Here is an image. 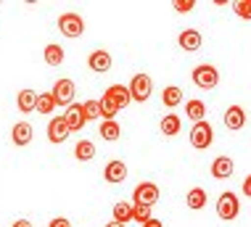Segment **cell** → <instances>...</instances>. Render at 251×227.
<instances>
[{
  "mask_svg": "<svg viewBox=\"0 0 251 227\" xmlns=\"http://www.w3.org/2000/svg\"><path fill=\"white\" fill-rule=\"evenodd\" d=\"M48 227H72V222H69L66 217H56V219H50Z\"/></svg>",
  "mask_w": 251,
  "mask_h": 227,
  "instance_id": "32",
  "label": "cell"
},
{
  "mask_svg": "<svg viewBox=\"0 0 251 227\" xmlns=\"http://www.w3.org/2000/svg\"><path fill=\"white\" fill-rule=\"evenodd\" d=\"M82 111H85V119H100V101H85L82 103Z\"/></svg>",
  "mask_w": 251,
  "mask_h": 227,
  "instance_id": "29",
  "label": "cell"
},
{
  "mask_svg": "<svg viewBox=\"0 0 251 227\" xmlns=\"http://www.w3.org/2000/svg\"><path fill=\"white\" fill-rule=\"evenodd\" d=\"M151 209H153V206L132 203V219H135V222H140V225H146L148 219H153V217H151Z\"/></svg>",
  "mask_w": 251,
  "mask_h": 227,
  "instance_id": "26",
  "label": "cell"
},
{
  "mask_svg": "<svg viewBox=\"0 0 251 227\" xmlns=\"http://www.w3.org/2000/svg\"><path fill=\"white\" fill-rule=\"evenodd\" d=\"M217 214H220V219H225V222H230V219H235L241 214V201L235 193H222L220 198H217Z\"/></svg>",
  "mask_w": 251,
  "mask_h": 227,
  "instance_id": "4",
  "label": "cell"
},
{
  "mask_svg": "<svg viewBox=\"0 0 251 227\" xmlns=\"http://www.w3.org/2000/svg\"><path fill=\"white\" fill-rule=\"evenodd\" d=\"M206 206V190L203 188H193V190H188V209H193V211H199Z\"/></svg>",
  "mask_w": 251,
  "mask_h": 227,
  "instance_id": "25",
  "label": "cell"
},
{
  "mask_svg": "<svg viewBox=\"0 0 251 227\" xmlns=\"http://www.w3.org/2000/svg\"><path fill=\"white\" fill-rule=\"evenodd\" d=\"M96 153H98L96 143L87 140V137H82V140L74 146V159H77V161H93V159H96Z\"/></svg>",
  "mask_w": 251,
  "mask_h": 227,
  "instance_id": "18",
  "label": "cell"
},
{
  "mask_svg": "<svg viewBox=\"0 0 251 227\" xmlns=\"http://www.w3.org/2000/svg\"><path fill=\"white\" fill-rule=\"evenodd\" d=\"M127 87H130V95H132L135 103H146L153 93V79L148 77V74H135Z\"/></svg>",
  "mask_w": 251,
  "mask_h": 227,
  "instance_id": "3",
  "label": "cell"
},
{
  "mask_svg": "<svg viewBox=\"0 0 251 227\" xmlns=\"http://www.w3.org/2000/svg\"><path fill=\"white\" fill-rule=\"evenodd\" d=\"M11 227H32V222H29V219H16Z\"/></svg>",
  "mask_w": 251,
  "mask_h": 227,
  "instance_id": "34",
  "label": "cell"
},
{
  "mask_svg": "<svg viewBox=\"0 0 251 227\" xmlns=\"http://www.w3.org/2000/svg\"><path fill=\"white\" fill-rule=\"evenodd\" d=\"M180 127H182V122H180V116H175V114H167L164 119H161V132L167 137H175L180 132Z\"/></svg>",
  "mask_w": 251,
  "mask_h": 227,
  "instance_id": "24",
  "label": "cell"
},
{
  "mask_svg": "<svg viewBox=\"0 0 251 227\" xmlns=\"http://www.w3.org/2000/svg\"><path fill=\"white\" fill-rule=\"evenodd\" d=\"M74 93H77V87H74V79H69V77L56 79V85H53V90H50L56 106H66V108L74 103Z\"/></svg>",
  "mask_w": 251,
  "mask_h": 227,
  "instance_id": "2",
  "label": "cell"
},
{
  "mask_svg": "<svg viewBox=\"0 0 251 227\" xmlns=\"http://www.w3.org/2000/svg\"><path fill=\"white\" fill-rule=\"evenodd\" d=\"M117 114H119V108L103 95V98H100V119H103V122H111Z\"/></svg>",
  "mask_w": 251,
  "mask_h": 227,
  "instance_id": "28",
  "label": "cell"
},
{
  "mask_svg": "<svg viewBox=\"0 0 251 227\" xmlns=\"http://www.w3.org/2000/svg\"><path fill=\"white\" fill-rule=\"evenodd\" d=\"M53 108H58L56 101H53V95H50V93H40V95H37V111H40V114H50Z\"/></svg>",
  "mask_w": 251,
  "mask_h": 227,
  "instance_id": "27",
  "label": "cell"
},
{
  "mask_svg": "<svg viewBox=\"0 0 251 227\" xmlns=\"http://www.w3.org/2000/svg\"><path fill=\"white\" fill-rule=\"evenodd\" d=\"M233 169H235V164L230 156H217L212 161V177L214 180H227V177H233Z\"/></svg>",
  "mask_w": 251,
  "mask_h": 227,
  "instance_id": "13",
  "label": "cell"
},
{
  "mask_svg": "<svg viewBox=\"0 0 251 227\" xmlns=\"http://www.w3.org/2000/svg\"><path fill=\"white\" fill-rule=\"evenodd\" d=\"M182 98H185V95H182V90H180V87H175V85L164 87V93H161V101H164V106H167V108L180 106Z\"/></svg>",
  "mask_w": 251,
  "mask_h": 227,
  "instance_id": "23",
  "label": "cell"
},
{
  "mask_svg": "<svg viewBox=\"0 0 251 227\" xmlns=\"http://www.w3.org/2000/svg\"><path fill=\"white\" fill-rule=\"evenodd\" d=\"M32 137H35V129H32L29 122H16L11 129V140H13V146H29L32 143Z\"/></svg>",
  "mask_w": 251,
  "mask_h": 227,
  "instance_id": "11",
  "label": "cell"
},
{
  "mask_svg": "<svg viewBox=\"0 0 251 227\" xmlns=\"http://www.w3.org/2000/svg\"><path fill=\"white\" fill-rule=\"evenodd\" d=\"M193 8H196L193 0H175V11L177 13H191Z\"/></svg>",
  "mask_w": 251,
  "mask_h": 227,
  "instance_id": "31",
  "label": "cell"
},
{
  "mask_svg": "<svg viewBox=\"0 0 251 227\" xmlns=\"http://www.w3.org/2000/svg\"><path fill=\"white\" fill-rule=\"evenodd\" d=\"M212 140H214V129H212V125H209L206 119L199 122V125H193V129H191V146L196 151H206L209 146H212Z\"/></svg>",
  "mask_w": 251,
  "mask_h": 227,
  "instance_id": "5",
  "label": "cell"
},
{
  "mask_svg": "<svg viewBox=\"0 0 251 227\" xmlns=\"http://www.w3.org/2000/svg\"><path fill=\"white\" fill-rule=\"evenodd\" d=\"M58 29L64 37H79V34L85 32V22H82V16L79 13H61L58 16Z\"/></svg>",
  "mask_w": 251,
  "mask_h": 227,
  "instance_id": "6",
  "label": "cell"
},
{
  "mask_svg": "<svg viewBox=\"0 0 251 227\" xmlns=\"http://www.w3.org/2000/svg\"><path fill=\"white\" fill-rule=\"evenodd\" d=\"M37 95L40 93H35V90H22L16 95V106H19V111H24V114H29V111H37Z\"/></svg>",
  "mask_w": 251,
  "mask_h": 227,
  "instance_id": "17",
  "label": "cell"
},
{
  "mask_svg": "<svg viewBox=\"0 0 251 227\" xmlns=\"http://www.w3.org/2000/svg\"><path fill=\"white\" fill-rule=\"evenodd\" d=\"M127 175H130V172H127V164L122 161V159H111V161H108L106 167H103V180H106L108 185L125 182Z\"/></svg>",
  "mask_w": 251,
  "mask_h": 227,
  "instance_id": "9",
  "label": "cell"
},
{
  "mask_svg": "<svg viewBox=\"0 0 251 227\" xmlns=\"http://www.w3.org/2000/svg\"><path fill=\"white\" fill-rule=\"evenodd\" d=\"M222 122H225V127L227 129H243V125H246V111H243L241 106H230L227 111H225V116H222Z\"/></svg>",
  "mask_w": 251,
  "mask_h": 227,
  "instance_id": "16",
  "label": "cell"
},
{
  "mask_svg": "<svg viewBox=\"0 0 251 227\" xmlns=\"http://www.w3.org/2000/svg\"><path fill=\"white\" fill-rule=\"evenodd\" d=\"M243 193H246V196L251 198V175L246 177V180H243Z\"/></svg>",
  "mask_w": 251,
  "mask_h": 227,
  "instance_id": "33",
  "label": "cell"
},
{
  "mask_svg": "<svg viewBox=\"0 0 251 227\" xmlns=\"http://www.w3.org/2000/svg\"><path fill=\"white\" fill-rule=\"evenodd\" d=\"M193 82L196 87H201V90H214L217 85H220V72H217V66L212 64H199L193 69Z\"/></svg>",
  "mask_w": 251,
  "mask_h": 227,
  "instance_id": "1",
  "label": "cell"
},
{
  "mask_svg": "<svg viewBox=\"0 0 251 227\" xmlns=\"http://www.w3.org/2000/svg\"><path fill=\"white\" fill-rule=\"evenodd\" d=\"M103 95H106V98L114 103V106L119 108V111H122V108H127V106H130V101H132L130 87H125V85H111V87H108V90H106Z\"/></svg>",
  "mask_w": 251,
  "mask_h": 227,
  "instance_id": "10",
  "label": "cell"
},
{
  "mask_svg": "<svg viewBox=\"0 0 251 227\" xmlns=\"http://www.w3.org/2000/svg\"><path fill=\"white\" fill-rule=\"evenodd\" d=\"M43 58H45V64H48V66H61V64H64V58H66V53H64V48H61V45L50 43V45H45Z\"/></svg>",
  "mask_w": 251,
  "mask_h": 227,
  "instance_id": "19",
  "label": "cell"
},
{
  "mask_svg": "<svg viewBox=\"0 0 251 227\" xmlns=\"http://www.w3.org/2000/svg\"><path fill=\"white\" fill-rule=\"evenodd\" d=\"M64 119H66V125H69L72 132H77V129H82L85 127V111H82V103H72L69 108L64 111Z\"/></svg>",
  "mask_w": 251,
  "mask_h": 227,
  "instance_id": "12",
  "label": "cell"
},
{
  "mask_svg": "<svg viewBox=\"0 0 251 227\" xmlns=\"http://www.w3.org/2000/svg\"><path fill=\"white\" fill-rule=\"evenodd\" d=\"M69 135H72V129H69V125H66L64 116H53L50 125H48V140L53 143V146H61V143L69 140Z\"/></svg>",
  "mask_w": 251,
  "mask_h": 227,
  "instance_id": "8",
  "label": "cell"
},
{
  "mask_svg": "<svg viewBox=\"0 0 251 227\" xmlns=\"http://www.w3.org/2000/svg\"><path fill=\"white\" fill-rule=\"evenodd\" d=\"M143 227H164V225H161L159 219H148V222H146Z\"/></svg>",
  "mask_w": 251,
  "mask_h": 227,
  "instance_id": "35",
  "label": "cell"
},
{
  "mask_svg": "<svg viewBox=\"0 0 251 227\" xmlns=\"http://www.w3.org/2000/svg\"><path fill=\"white\" fill-rule=\"evenodd\" d=\"M100 137H103L106 143H114V140H119V135H122V127H119V122L117 119H111V122H100Z\"/></svg>",
  "mask_w": 251,
  "mask_h": 227,
  "instance_id": "22",
  "label": "cell"
},
{
  "mask_svg": "<svg viewBox=\"0 0 251 227\" xmlns=\"http://www.w3.org/2000/svg\"><path fill=\"white\" fill-rule=\"evenodd\" d=\"M159 185L156 182H138L132 190V201L135 203H143V206H153L159 201Z\"/></svg>",
  "mask_w": 251,
  "mask_h": 227,
  "instance_id": "7",
  "label": "cell"
},
{
  "mask_svg": "<svg viewBox=\"0 0 251 227\" xmlns=\"http://www.w3.org/2000/svg\"><path fill=\"white\" fill-rule=\"evenodd\" d=\"M87 66H90L96 74H106L108 69H111V53H106V50H93L90 58H87Z\"/></svg>",
  "mask_w": 251,
  "mask_h": 227,
  "instance_id": "15",
  "label": "cell"
},
{
  "mask_svg": "<svg viewBox=\"0 0 251 227\" xmlns=\"http://www.w3.org/2000/svg\"><path fill=\"white\" fill-rule=\"evenodd\" d=\"M233 11L238 13L241 19L251 22V0H238V3H233Z\"/></svg>",
  "mask_w": 251,
  "mask_h": 227,
  "instance_id": "30",
  "label": "cell"
},
{
  "mask_svg": "<svg viewBox=\"0 0 251 227\" xmlns=\"http://www.w3.org/2000/svg\"><path fill=\"white\" fill-rule=\"evenodd\" d=\"M111 214H114V222H117V225H125L127 227V222H132V203H127V201L114 203Z\"/></svg>",
  "mask_w": 251,
  "mask_h": 227,
  "instance_id": "20",
  "label": "cell"
},
{
  "mask_svg": "<svg viewBox=\"0 0 251 227\" xmlns=\"http://www.w3.org/2000/svg\"><path fill=\"white\" fill-rule=\"evenodd\" d=\"M201 43H203V37H201V32H199V29H182V32H180V37H177V45L182 48V50H188V53L199 50Z\"/></svg>",
  "mask_w": 251,
  "mask_h": 227,
  "instance_id": "14",
  "label": "cell"
},
{
  "mask_svg": "<svg viewBox=\"0 0 251 227\" xmlns=\"http://www.w3.org/2000/svg\"><path fill=\"white\" fill-rule=\"evenodd\" d=\"M106 227H125V225H117V222H108Z\"/></svg>",
  "mask_w": 251,
  "mask_h": 227,
  "instance_id": "36",
  "label": "cell"
},
{
  "mask_svg": "<svg viewBox=\"0 0 251 227\" xmlns=\"http://www.w3.org/2000/svg\"><path fill=\"white\" fill-rule=\"evenodd\" d=\"M185 114H188V119H191V122L199 125V122H203V116H206V103L199 101V98H191V101H188Z\"/></svg>",
  "mask_w": 251,
  "mask_h": 227,
  "instance_id": "21",
  "label": "cell"
}]
</instances>
